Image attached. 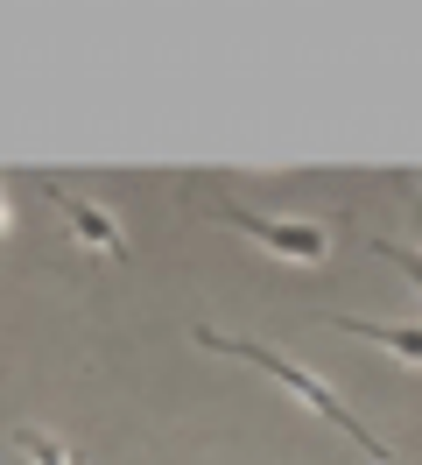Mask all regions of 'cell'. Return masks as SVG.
Listing matches in <instances>:
<instances>
[{"label":"cell","mask_w":422,"mask_h":465,"mask_svg":"<svg viewBox=\"0 0 422 465\" xmlns=\"http://www.w3.org/2000/svg\"><path fill=\"white\" fill-rule=\"evenodd\" d=\"M197 346H211V352H232V360H247V367H260V374H275L281 388H289V395H296V402L309 409V416H324L331 430H345V437H352V444H359V451H366V459L394 465V451H388V444H380V437L366 430L359 416H352V409L338 402V395H331V388H324V381H317V374H309V367H296L289 352L260 346V339H225L219 324H197Z\"/></svg>","instance_id":"6da1fadb"},{"label":"cell","mask_w":422,"mask_h":465,"mask_svg":"<svg viewBox=\"0 0 422 465\" xmlns=\"http://www.w3.org/2000/svg\"><path fill=\"white\" fill-rule=\"evenodd\" d=\"M211 219L247 232V240H260L268 254H281V262H296V268L331 262V226H317V219H275V212H253V204H219Z\"/></svg>","instance_id":"7a4b0ae2"},{"label":"cell","mask_w":422,"mask_h":465,"mask_svg":"<svg viewBox=\"0 0 422 465\" xmlns=\"http://www.w3.org/2000/svg\"><path fill=\"white\" fill-rule=\"evenodd\" d=\"M50 204H56V219L78 232V247L84 254H99V262H127V232L113 226L106 212L92 198H78V191H64V183H50Z\"/></svg>","instance_id":"3957f363"},{"label":"cell","mask_w":422,"mask_h":465,"mask_svg":"<svg viewBox=\"0 0 422 465\" xmlns=\"http://www.w3.org/2000/svg\"><path fill=\"white\" fill-rule=\"evenodd\" d=\"M317 324H331V331H352V339H373V346L394 352L401 367H422V324H380V318H345V311H324Z\"/></svg>","instance_id":"277c9868"},{"label":"cell","mask_w":422,"mask_h":465,"mask_svg":"<svg viewBox=\"0 0 422 465\" xmlns=\"http://www.w3.org/2000/svg\"><path fill=\"white\" fill-rule=\"evenodd\" d=\"M15 437H22L28 465H71V451H64V444H56L50 430H15Z\"/></svg>","instance_id":"5b68a950"},{"label":"cell","mask_w":422,"mask_h":465,"mask_svg":"<svg viewBox=\"0 0 422 465\" xmlns=\"http://www.w3.org/2000/svg\"><path fill=\"white\" fill-rule=\"evenodd\" d=\"M373 254H380V262H394V268H401V275H408V282L422 290V254H408V247H394V240H373Z\"/></svg>","instance_id":"8992f818"},{"label":"cell","mask_w":422,"mask_h":465,"mask_svg":"<svg viewBox=\"0 0 422 465\" xmlns=\"http://www.w3.org/2000/svg\"><path fill=\"white\" fill-rule=\"evenodd\" d=\"M0 226H7V198H0Z\"/></svg>","instance_id":"52a82bcc"},{"label":"cell","mask_w":422,"mask_h":465,"mask_svg":"<svg viewBox=\"0 0 422 465\" xmlns=\"http://www.w3.org/2000/svg\"><path fill=\"white\" fill-rule=\"evenodd\" d=\"M416 232H422V204H416Z\"/></svg>","instance_id":"ba28073f"},{"label":"cell","mask_w":422,"mask_h":465,"mask_svg":"<svg viewBox=\"0 0 422 465\" xmlns=\"http://www.w3.org/2000/svg\"><path fill=\"white\" fill-rule=\"evenodd\" d=\"M71 465H84V459H78V451H71Z\"/></svg>","instance_id":"9c48e42d"}]
</instances>
